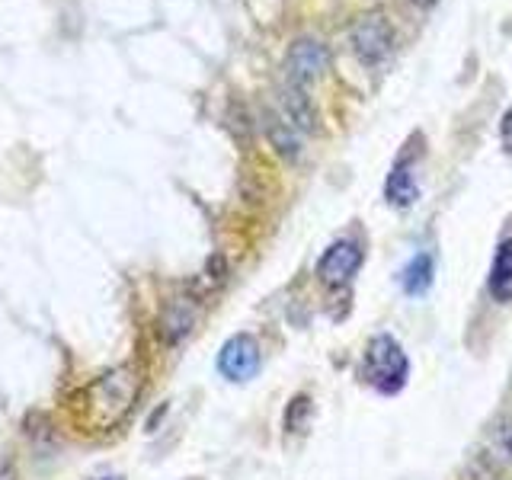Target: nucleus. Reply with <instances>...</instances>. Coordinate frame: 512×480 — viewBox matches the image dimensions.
Here are the masks:
<instances>
[{
  "instance_id": "obj_1",
  "label": "nucleus",
  "mask_w": 512,
  "mask_h": 480,
  "mask_svg": "<svg viewBox=\"0 0 512 480\" xmlns=\"http://www.w3.org/2000/svg\"><path fill=\"white\" fill-rule=\"evenodd\" d=\"M141 384H144V378L138 372V365H119V368H112V372L100 375L96 381H90L84 397H80L84 423L96 432L119 429L138 404Z\"/></svg>"
},
{
  "instance_id": "obj_2",
  "label": "nucleus",
  "mask_w": 512,
  "mask_h": 480,
  "mask_svg": "<svg viewBox=\"0 0 512 480\" xmlns=\"http://www.w3.org/2000/svg\"><path fill=\"white\" fill-rule=\"evenodd\" d=\"M362 375L381 394L404 391V384L410 378V359H407L404 346H400L391 333H375L365 346Z\"/></svg>"
},
{
  "instance_id": "obj_3",
  "label": "nucleus",
  "mask_w": 512,
  "mask_h": 480,
  "mask_svg": "<svg viewBox=\"0 0 512 480\" xmlns=\"http://www.w3.org/2000/svg\"><path fill=\"white\" fill-rule=\"evenodd\" d=\"M349 42L362 64L378 68V64H384L394 55V26L381 10L362 13L349 29Z\"/></svg>"
},
{
  "instance_id": "obj_4",
  "label": "nucleus",
  "mask_w": 512,
  "mask_h": 480,
  "mask_svg": "<svg viewBox=\"0 0 512 480\" xmlns=\"http://www.w3.org/2000/svg\"><path fill=\"white\" fill-rule=\"evenodd\" d=\"M260 365H263V352L250 333L231 336L218 352V372L234 384H244V381L256 378L260 375Z\"/></svg>"
},
{
  "instance_id": "obj_5",
  "label": "nucleus",
  "mask_w": 512,
  "mask_h": 480,
  "mask_svg": "<svg viewBox=\"0 0 512 480\" xmlns=\"http://www.w3.org/2000/svg\"><path fill=\"white\" fill-rule=\"evenodd\" d=\"M362 260H365L362 244L343 237V240H336V244H330L324 250V256L317 260V279L327 288H343L356 279V272L362 269Z\"/></svg>"
},
{
  "instance_id": "obj_6",
  "label": "nucleus",
  "mask_w": 512,
  "mask_h": 480,
  "mask_svg": "<svg viewBox=\"0 0 512 480\" xmlns=\"http://www.w3.org/2000/svg\"><path fill=\"white\" fill-rule=\"evenodd\" d=\"M327 64H330V55L324 45L317 39H298L292 48H288V58H285L288 84L308 90V84H314L317 77H324Z\"/></svg>"
},
{
  "instance_id": "obj_7",
  "label": "nucleus",
  "mask_w": 512,
  "mask_h": 480,
  "mask_svg": "<svg viewBox=\"0 0 512 480\" xmlns=\"http://www.w3.org/2000/svg\"><path fill=\"white\" fill-rule=\"evenodd\" d=\"M199 320V301L192 295H176L164 304V311H160V320H157V330H160V340L164 343H180L192 333Z\"/></svg>"
},
{
  "instance_id": "obj_8",
  "label": "nucleus",
  "mask_w": 512,
  "mask_h": 480,
  "mask_svg": "<svg viewBox=\"0 0 512 480\" xmlns=\"http://www.w3.org/2000/svg\"><path fill=\"white\" fill-rule=\"evenodd\" d=\"M282 109H285V116H288V125H292L295 132H308V135L320 132L317 106H314V100H311L304 87L285 84V90H282Z\"/></svg>"
},
{
  "instance_id": "obj_9",
  "label": "nucleus",
  "mask_w": 512,
  "mask_h": 480,
  "mask_svg": "<svg viewBox=\"0 0 512 480\" xmlns=\"http://www.w3.org/2000/svg\"><path fill=\"white\" fill-rule=\"evenodd\" d=\"M384 199L394 208H410L420 199V183H416V173L410 164L397 160L394 170L388 173V183H384Z\"/></svg>"
},
{
  "instance_id": "obj_10",
  "label": "nucleus",
  "mask_w": 512,
  "mask_h": 480,
  "mask_svg": "<svg viewBox=\"0 0 512 480\" xmlns=\"http://www.w3.org/2000/svg\"><path fill=\"white\" fill-rule=\"evenodd\" d=\"M490 295L500 304L512 301V237L496 247L493 269H490Z\"/></svg>"
},
{
  "instance_id": "obj_11",
  "label": "nucleus",
  "mask_w": 512,
  "mask_h": 480,
  "mask_svg": "<svg viewBox=\"0 0 512 480\" xmlns=\"http://www.w3.org/2000/svg\"><path fill=\"white\" fill-rule=\"evenodd\" d=\"M432 279H436V260H432L429 253H416L413 260L404 266V272H400V285H404V292L413 298L426 295Z\"/></svg>"
},
{
  "instance_id": "obj_12",
  "label": "nucleus",
  "mask_w": 512,
  "mask_h": 480,
  "mask_svg": "<svg viewBox=\"0 0 512 480\" xmlns=\"http://www.w3.org/2000/svg\"><path fill=\"white\" fill-rule=\"evenodd\" d=\"M266 132H269V141H272V148H276L282 157L288 160H295L301 154V141H298V132L288 122L282 119H269L266 122Z\"/></svg>"
},
{
  "instance_id": "obj_13",
  "label": "nucleus",
  "mask_w": 512,
  "mask_h": 480,
  "mask_svg": "<svg viewBox=\"0 0 512 480\" xmlns=\"http://www.w3.org/2000/svg\"><path fill=\"white\" fill-rule=\"evenodd\" d=\"M311 410H314L311 397L308 394H295L292 404H288V410H285V429L288 432H304L311 423Z\"/></svg>"
},
{
  "instance_id": "obj_14",
  "label": "nucleus",
  "mask_w": 512,
  "mask_h": 480,
  "mask_svg": "<svg viewBox=\"0 0 512 480\" xmlns=\"http://www.w3.org/2000/svg\"><path fill=\"white\" fill-rule=\"evenodd\" d=\"M487 439H490V448L496 452V458H503L512 468V420H509V416H503V420L493 423Z\"/></svg>"
},
{
  "instance_id": "obj_15",
  "label": "nucleus",
  "mask_w": 512,
  "mask_h": 480,
  "mask_svg": "<svg viewBox=\"0 0 512 480\" xmlns=\"http://www.w3.org/2000/svg\"><path fill=\"white\" fill-rule=\"evenodd\" d=\"M500 141H503V151L512 154V109L503 112V122H500Z\"/></svg>"
},
{
  "instance_id": "obj_16",
  "label": "nucleus",
  "mask_w": 512,
  "mask_h": 480,
  "mask_svg": "<svg viewBox=\"0 0 512 480\" xmlns=\"http://www.w3.org/2000/svg\"><path fill=\"white\" fill-rule=\"evenodd\" d=\"M0 480H16V471H13V461L7 455H0Z\"/></svg>"
},
{
  "instance_id": "obj_17",
  "label": "nucleus",
  "mask_w": 512,
  "mask_h": 480,
  "mask_svg": "<svg viewBox=\"0 0 512 480\" xmlns=\"http://www.w3.org/2000/svg\"><path fill=\"white\" fill-rule=\"evenodd\" d=\"M410 4H416V7H432L436 0H410Z\"/></svg>"
},
{
  "instance_id": "obj_18",
  "label": "nucleus",
  "mask_w": 512,
  "mask_h": 480,
  "mask_svg": "<svg viewBox=\"0 0 512 480\" xmlns=\"http://www.w3.org/2000/svg\"><path fill=\"white\" fill-rule=\"evenodd\" d=\"M103 480H116V477H103Z\"/></svg>"
}]
</instances>
